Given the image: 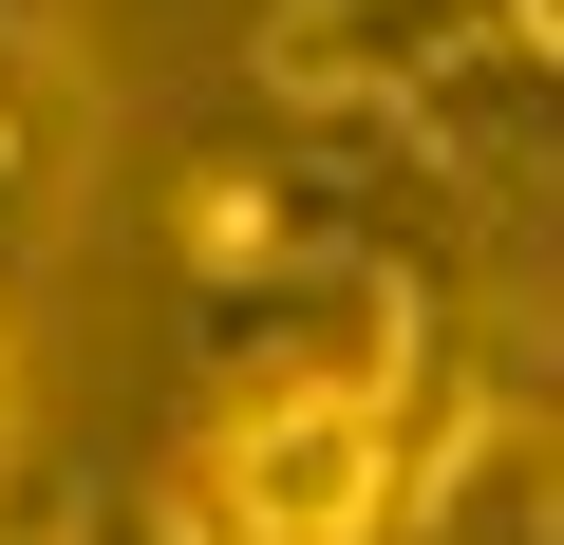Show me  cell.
Returning <instances> with one entry per match:
<instances>
[{
  "label": "cell",
  "mask_w": 564,
  "mask_h": 545,
  "mask_svg": "<svg viewBox=\"0 0 564 545\" xmlns=\"http://www.w3.org/2000/svg\"><path fill=\"white\" fill-rule=\"evenodd\" d=\"M395 414L358 377H207L151 508L188 545H395Z\"/></svg>",
  "instance_id": "cell-1"
},
{
  "label": "cell",
  "mask_w": 564,
  "mask_h": 545,
  "mask_svg": "<svg viewBox=\"0 0 564 545\" xmlns=\"http://www.w3.org/2000/svg\"><path fill=\"white\" fill-rule=\"evenodd\" d=\"M95 132H113L95 20L76 0H0V263H39L95 207Z\"/></svg>",
  "instance_id": "cell-2"
},
{
  "label": "cell",
  "mask_w": 564,
  "mask_h": 545,
  "mask_svg": "<svg viewBox=\"0 0 564 545\" xmlns=\"http://www.w3.org/2000/svg\"><path fill=\"white\" fill-rule=\"evenodd\" d=\"M20 414H39V377H20V302H0V470H20Z\"/></svg>",
  "instance_id": "cell-3"
},
{
  "label": "cell",
  "mask_w": 564,
  "mask_h": 545,
  "mask_svg": "<svg viewBox=\"0 0 564 545\" xmlns=\"http://www.w3.org/2000/svg\"><path fill=\"white\" fill-rule=\"evenodd\" d=\"M95 545H188V526H170V508H113V526H95Z\"/></svg>",
  "instance_id": "cell-4"
}]
</instances>
